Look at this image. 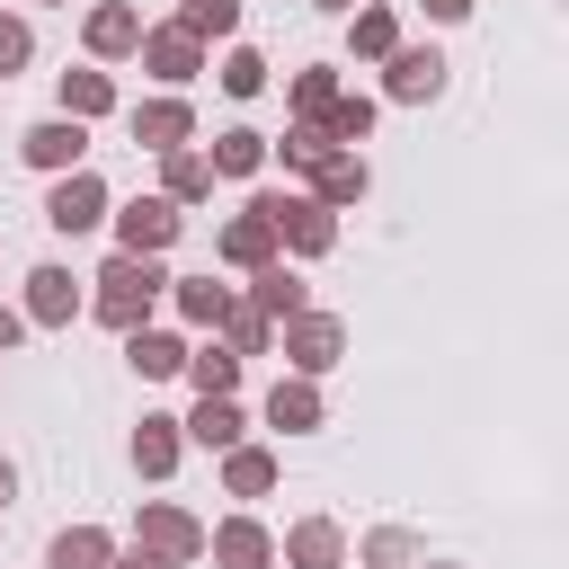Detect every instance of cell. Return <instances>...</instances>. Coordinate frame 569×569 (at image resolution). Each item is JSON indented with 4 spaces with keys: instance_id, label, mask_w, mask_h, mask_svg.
Instances as JSON below:
<instances>
[{
    "instance_id": "d4e9b609",
    "label": "cell",
    "mask_w": 569,
    "mask_h": 569,
    "mask_svg": "<svg viewBox=\"0 0 569 569\" xmlns=\"http://www.w3.org/2000/svg\"><path fill=\"white\" fill-rule=\"evenodd\" d=\"M213 187V160H196V151H169V196H204Z\"/></svg>"
},
{
    "instance_id": "484cf974",
    "label": "cell",
    "mask_w": 569,
    "mask_h": 569,
    "mask_svg": "<svg viewBox=\"0 0 569 569\" xmlns=\"http://www.w3.org/2000/svg\"><path fill=\"white\" fill-rule=\"evenodd\" d=\"M187 373H196L204 391H231V373H240V356H231V347H204V356H187Z\"/></svg>"
},
{
    "instance_id": "3957f363",
    "label": "cell",
    "mask_w": 569,
    "mask_h": 569,
    "mask_svg": "<svg viewBox=\"0 0 569 569\" xmlns=\"http://www.w3.org/2000/svg\"><path fill=\"white\" fill-rule=\"evenodd\" d=\"M98 213H107V187H98L89 169H71V178L53 187V204H44V222H53V231H89Z\"/></svg>"
},
{
    "instance_id": "ac0fdd59",
    "label": "cell",
    "mask_w": 569,
    "mask_h": 569,
    "mask_svg": "<svg viewBox=\"0 0 569 569\" xmlns=\"http://www.w3.org/2000/svg\"><path fill=\"white\" fill-rule=\"evenodd\" d=\"M107 98H116L107 71H62V107H71V116H107Z\"/></svg>"
},
{
    "instance_id": "ba28073f",
    "label": "cell",
    "mask_w": 569,
    "mask_h": 569,
    "mask_svg": "<svg viewBox=\"0 0 569 569\" xmlns=\"http://www.w3.org/2000/svg\"><path fill=\"white\" fill-rule=\"evenodd\" d=\"M133 133H142L151 151H178V142H187V107H178V98H151V107L133 116Z\"/></svg>"
},
{
    "instance_id": "4fadbf2b",
    "label": "cell",
    "mask_w": 569,
    "mask_h": 569,
    "mask_svg": "<svg viewBox=\"0 0 569 569\" xmlns=\"http://www.w3.org/2000/svg\"><path fill=\"white\" fill-rule=\"evenodd\" d=\"M284 560H293V569H338V525H293Z\"/></svg>"
},
{
    "instance_id": "277c9868",
    "label": "cell",
    "mask_w": 569,
    "mask_h": 569,
    "mask_svg": "<svg viewBox=\"0 0 569 569\" xmlns=\"http://www.w3.org/2000/svg\"><path fill=\"white\" fill-rule=\"evenodd\" d=\"M116 231H124V249H133V258H151V249H169L178 213H169V196H133V204L116 213Z\"/></svg>"
},
{
    "instance_id": "d6986e66",
    "label": "cell",
    "mask_w": 569,
    "mask_h": 569,
    "mask_svg": "<svg viewBox=\"0 0 569 569\" xmlns=\"http://www.w3.org/2000/svg\"><path fill=\"white\" fill-rule=\"evenodd\" d=\"M311 169H320V196H329V204H347V196H365V160H338V151H320Z\"/></svg>"
},
{
    "instance_id": "7c38bea8",
    "label": "cell",
    "mask_w": 569,
    "mask_h": 569,
    "mask_svg": "<svg viewBox=\"0 0 569 569\" xmlns=\"http://www.w3.org/2000/svg\"><path fill=\"white\" fill-rule=\"evenodd\" d=\"M124 356H133V373H178V365H187V347H178V338H160V329H133V338H124Z\"/></svg>"
},
{
    "instance_id": "7a4b0ae2",
    "label": "cell",
    "mask_w": 569,
    "mask_h": 569,
    "mask_svg": "<svg viewBox=\"0 0 569 569\" xmlns=\"http://www.w3.org/2000/svg\"><path fill=\"white\" fill-rule=\"evenodd\" d=\"M338 347H347V329H338V320H320V311H293V329H284V356H293L302 373H329V365H338Z\"/></svg>"
},
{
    "instance_id": "30bf717a",
    "label": "cell",
    "mask_w": 569,
    "mask_h": 569,
    "mask_svg": "<svg viewBox=\"0 0 569 569\" xmlns=\"http://www.w3.org/2000/svg\"><path fill=\"white\" fill-rule=\"evenodd\" d=\"M27 284H36V293H27V311H36V320H71V311H80V293H71V276H62V267H36Z\"/></svg>"
},
{
    "instance_id": "52a82bcc",
    "label": "cell",
    "mask_w": 569,
    "mask_h": 569,
    "mask_svg": "<svg viewBox=\"0 0 569 569\" xmlns=\"http://www.w3.org/2000/svg\"><path fill=\"white\" fill-rule=\"evenodd\" d=\"M436 89H445L436 53H391V98H436Z\"/></svg>"
},
{
    "instance_id": "f546056e",
    "label": "cell",
    "mask_w": 569,
    "mask_h": 569,
    "mask_svg": "<svg viewBox=\"0 0 569 569\" xmlns=\"http://www.w3.org/2000/svg\"><path fill=\"white\" fill-rule=\"evenodd\" d=\"M258 80H267V62H258V53H231V62H222V89H231V98H249Z\"/></svg>"
},
{
    "instance_id": "1f68e13d",
    "label": "cell",
    "mask_w": 569,
    "mask_h": 569,
    "mask_svg": "<svg viewBox=\"0 0 569 569\" xmlns=\"http://www.w3.org/2000/svg\"><path fill=\"white\" fill-rule=\"evenodd\" d=\"M293 98H302V116H329V98H338V89H329V71H302V89H293Z\"/></svg>"
},
{
    "instance_id": "8fae6325",
    "label": "cell",
    "mask_w": 569,
    "mask_h": 569,
    "mask_svg": "<svg viewBox=\"0 0 569 569\" xmlns=\"http://www.w3.org/2000/svg\"><path fill=\"white\" fill-rule=\"evenodd\" d=\"M142 62H151L160 80H187V71H196V36H178V27H169V36H142Z\"/></svg>"
},
{
    "instance_id": "603a6c76",
    "label": "cell",
    "mask_w": 569,
    "mask_h": 569,
    "mask_svg": "<svg viewBox=\"0 0 569 569\" xmlns=\"http://www.w3.org/2000/svg\"><path fill=\"white\" fill-rule=\"evenodd\" d=\"M258 311H276V320H293V311H302V284H293L284 267H267V276H258Z\"/></svg>"
},
{
    "instance_id": "e0dca14e",
    "label": "cell",
    "mask_w": 569,
    "mask_h": 569,
    "mask_svg": "<svg viewBox=\"0 0 569 569\" xmlns=\"http://www.w3.org/2000/svg\"><path fill=\"white\" fill-rule=\"evenodd\" d=\"M89 44H98V53H133V44H142L133 9H98V18H89Z\"/></svg>"
},
{
    "instance_id": "d590c367",
    "label": "cell",
    "mask_w": 569,
    "mask_h": 569,
    "mask_svg": "<svg viewBox=\"0 0 569 569\" xmlns=\"http://www.w3.org/2000/svg\"><path fill=\"white\" fill-rule=\"evenodd\" d=\"M116 569H160V551H133V560H116Z\"/></svg>"
},
{
    "instance_id": "8992f818",
    "label": "cell",
    "mask_w": 569,
    "mask_h": 569,
    "mask_svg": "<svg viewBox=\"0 0 569 569\" xmlns=\"http://www.w3.org/2000/svg\"><path fill=\"white\" fill-rule=\"evenodd\" d=\"M142 542H151V551H160V560H187V551H196V542H204V533H196V525H187V516H178V507H151V516H142Z\"/></svg>"
},
{
    "instance_id": "4dcf8cb0",
    "label": "cell",
    "mask_w": 569,
    "mask_h": 569,
    "mask_svg": "<svg viewBox=\"0 0 569 569\" xmlns=\"http://www.w3.org/2000/svg\"><path fill=\"white\" fill-rule=\"evenodd\" d=\"M356 53H391V18H382V9L356 18Z\"/></svg>"
},
{
    "instance_id": "2e32d148",
    "label": "cell",
    "mask_w": 569,
    "mask_h": 569,
    "mask_svg": "<svg viewBox=\"0 0 569 569\" xmlns=\"http://www.w3.org/2000/svg\"><path fill=\"white\" fill-rule=\"evenodd\" d=\"M53 569H107V533H98V525H71V533L53 542Z\"/></svg>"
},
{
    "instance_id": "7402d4cb",
    "label": "cell",
    "mask_w": 569,
    "mask_h": 569,
    "mask_svg": "<svg viewBox=\"0 0 569 569\" xmlns=\"http://www.w3.org/2000/svg\"><path fill=\"white\" fill-rule=\"evenodd\" d=\"M258 160H267V142H258V133H222V142H213V169H231V178H249Z\"/></svg>"
},
{
    "instance_id": "74e56055",
    "label": "cell",
    "mask_w": 569,
    "mask_h": 569,
    "mask_svg": "<svg viewBox=\"0 0 569 569\" xmlns=\"http://www.w3.org/2000/svg\"><path fill=\"white\" fill-rule=\"evenodd\" d=\"M320 9H347V0H320Z\"/></svg>"
},
{
    "instance_id": "836d02e7",
    "label": "cell",
    "mask_w": 569,
    "mask_h": 569,
    "mask_svg": "<svg viewBox=\"0 0 569 569\" xmlns=\"http://www.w3.org/2000/svg\"><path fill=\"white\" fill-rule=\"evenodd\" d=\"M462 9H471V0H427V18H462Z\"/></svg>"
},
{
    "instance_id": "6da1fadb",
    "label": "cell",
    "mask_w": 569,
    "mask_h": 569,
    "mask_svg": "<svg viewBox=\"0 0 569 569\" xmlns=\"http://www.w3.org/2000/svg\"><path fill=\"white\" fill-rule=\"evenodd\" d=\"M98 284H107V293H98V311H107L116 329H142V311H151V293H160L169 276H160L151 258H133V249H124V258H116V267H107Z\"/></svg>"
},
{
    "instance_id": "5bb4252c",
    "label": "cell",
    "mask_w": 569,
    "mask_h": 569,
    "mask_svg": "<svg viewBox=\"0 0 569 569\" xmlns=\"http://www.w3.org/2000/svg\"><path fill=\"white\" fill-rule=\"evenodd\" d=\"M213 560H222V569H267V533H258V525H222V533H213Z\"/></svg>"
},
{
    "instance_id": "44dd1931",
    "label": "cell",
    "mask_w": 569,
    "mask_h": 569,
    "mask_svg": "<svg viewBox=\"0 0 569 569\" xmlns=\"http://www.w3.org/2000/svg\"><path fill=\"white\" fill-rule=\"evenodd\" d=\"M133 462H142L151 480H160V471L178 462V436H169V418H142V436H133Z\"/></svg>"
},
{
    "instance_id": "83f0119b",
    "label": "cell",
    "mask_w": 569,
    "mask_h": 569,
    "mask_svg": "<svg viewBox=\"0 0 569 569\" xmlns=\"http://www.w3.org/2000/svg\"><path fill=\"white\" fill-rule=\"evenodd\" d=\"M267 480H276V462H267V453H249V445H240V453H231V489H240V498H258V489H267Z\"/></svg>"
},
{
    "instance_id": "e575fe53",
    "label": "cell",
    "mask_w": 569,
    "mask_h": 569,
    "mask_svg": "<svg viewBox=\"0 0 569 569\" xmlns=\"http://www.w3.org/2000/svg\"><path fill=\"white\" fill-rule=\"evenodd\" d=\"M18 329H27V320H18V311H9V302H0V347H9V338H18Z\"/></svg>"
},
{
    "instance_id": "4316f807",
    "label": "cell",
    "mask_w": 569,
    "mask_h": 569,
    "mask_svg": "<svg viewBox=\"0 0 569 569\" xmlns=\"http://www.w3.org/2000/svg\"><path fill=\"white\" fill-rule=\"evenodd\" d=\"M178 302H187V320H222V311H231V293H222L213 276H204V284H178Z\"/></svg>"
},
{
    "instance_id": "9c48e42d",
    "label": "cell",
    "mask_w": 569,
    "mask_h": 569,
    "mask_svg": "<svg viewBox=\"0 0 569 569\" xmlns=\"http://www.w3.org/2000/svg\"><path fill=\"white\" fill-rule=\"evenodd\" d=\"M222 249H231V258H240V267H267V249H276V222H267V213H258V204H249V213H240V222H231V231H222Z\"/></svg>"
},
{
    "instance_id": "9a60e30c",
    "label": "cell",
    "mask_w": 569,
    "mask_h": 569,
    "mask_svg": "<svg viewBox=\"0 0 569 569\" xmlns=\"http://www.w3.org/2000/svg\"><path fill=\"white\" fill-rule=\"evenodd\" d=\"M267 418H276V427H320V391H311V382H276Z\"/></svg>"
},
{
    "instance_id": "ffe728a7",
    "label": "cell",
    "mask_w": 569,
    "mask_h": 569,
    "mask_svg": "<svg viewBox=\"0 0 569 569\" xmlns=\"http://www.w3.org/2000/svg\"><path fill=\"white\" fill-rule=\"evenodd\" d=\"M187 427H196V445H231V436H240V409H231L222 391H204V409H196Z\"/></svg>"
},
{
    "instance_id": "8d00e7d4",
    "label": "cell",
    "mask_w": 569,
    "mask_h": 569,
    "mask_svg": "<svg viewBox=\"0 0 569 569\" xmlns=\"http://www.w3.org/2000/svg\"><path fill=\"white\" fill-rule=\"evenodd\" d=\"M9 489H18V471H9V462H0V507H9Z\"/></svg>"
},
{
    "instance_id": "cb8c5ba5",
    "label": "cell",
    "mask_w": 569,
    "mask_h": 569,
    "mask_svg": "<svg viewBox=\"0 0 569 569\" xmlns=\"http://www.w3.org/2000/svg\"><path fill=\"white\" fill-rule=\"evenodd\" d=\"M231 27H240L231 0H187V27H178V36H231Z\"/></svg>"
},
{
    "instance_id": "d6a6232c",
    "label": "cell",
    "mask_w": 569,
    "mask_h": 569,
    "mask_svg": "<svg viewBox=\"0 0 569 569\" xmlns=\"http://www.w3.org/2000/svg\"><path fill=\"white\" fill-rule=\"evenodd\" d=\"M27 62V18H0V71Z\"/></svg>"
},
{
    "instance_id": "f1b7e54d",
    "label": "cell",
    "mask_w": 569,
    "mask_h": 569,
    "mask_svg": "<svg viewBox=\"0 0 569 569\" xmlns=\"http://www.w3.org/2000/svg\"><path fill=\"white\" fill-rule=\"evenodd\" d=\"M365 124H373V107H365V98H329V133L365 142Z\"/></svg>"
},
{
    "instance_id": "5b68a950",
    "label": "cell",
    "mask_w": 569,
    "mask_h": 569,
    "mask_svg": "<svg viewBox=\"0 0 569 569\" xmlns=\"http://www.w3.org/2000/svg\"><path fill=\"white\" fill-rule=\"evenodd\" d=\"M80 142H89V133H80V116H53V124H36V133H27V160H36V169H71V160H80Z\"/></svg>"
}]
</instances>
